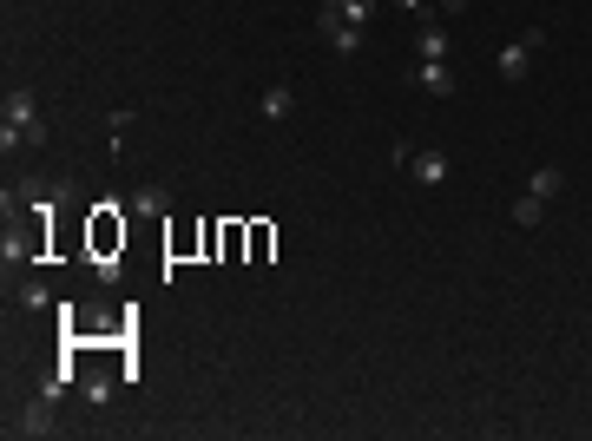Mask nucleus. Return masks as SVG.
Masks as SVG:
<instances>
[{"label":"nucleus","instance_id":"2","mask_svg":"<svg viewBox=\"0 0 592 441\" xmlns=\"http://www.w3.org/2000/svg\"><path fill=\"white\" fill-rule=\"evenodd\" d=\"M73 178H53V172H40V178H20L14 191H7V211H33V218H47V211H60V205H73Z\"/></svg>","mask_w":592,"mask_h":441},{"label":"nucleus","instance_id":"18","mask_svg":"<svg viewBox=\"0 0 592 441\" xmlns=\"http://www.w3.org/2000/svg\"><path fill=\"white\" fill-rule=\"evenodd\" d=\"M441 14H468V0H435Z\"/></svg>","mask_w":592,"mask_h":441},{"label":"nucleus","instance_id":"5","mask_svg":"<svg viewBox=\"0 0 592 441\" xmlns=\"http://www.w3.org/2000/svg\"><path fill=\"white\" fill-rule=\"evenodd\" d=\"M316 33H323V40L343 53V60H356V53H362V33H369V27L343 20V7H336V0H323V7H316Z\"/></svg>","mask_w":592,"mask_h":441},{"label":"nucleus","instance_id":"12","mask_svg":"<svg viewBox=\"0 0 592 441\" xmlns=\"http://www.w3.org/2000/svg\"><path fill=\"white\" fill-rule=\"evenodd\" d=\"M527 191H533V198H546V205H553V198H560V191H566V172H560V165H533Z\"/></svg>","mask_w":592,"mask_h":441},{"label":"nucleus","instance_id":"13","mask_svg":"<svg viewBox=\"0 0 592 441\" xmlns=\"http://www.w3.org/2000/svg\"><path fill=\"white\" fill-rule=\"evenodd\" d=\"M20 310H60V297H53L47 277H27V284H20Z\"/></svg>","mask_w":592,"mask_h":441},{"label":"nucleus","instance_id":"9","mask_svg":"<svg viewBox=\"0 0 592 441\" xmlns=\"http://www.w3.org/2000/svg\"><path fill=\"white\" fill-rule=\"evenodd\" d=\"M415 53H421V60H448V27L421 14L415 20Z\"/></svg>","mask_w":592,"mask_h":441},{"label":"nucleus","instance_id":"14","mask_svg":"<svg viewBox=\"0 0 592 441\" xmlns=\"http://www.w3.org/2000/svg\"><path fill=\"white\" fill-rule=\"evenodd\" d=\"M507 218H514L520 231H533V224L546 218V198H533V191H520V198H514V211H507Z\"/></svg>","mask_w":592,"mask_h":441},{"label":"nucleus","instance_id":"10","mask_svg":"<svg viewBox=\"0 0 592 441\" xmlns=\"http://www.w3.org/2000/svg\"><path fill=\"white\" fill-rule=\"evenodd\" d=\"M125 211H139V218H165V211H172V191L158 185V178H145L139 191H132V205Z\"/></svg>","mask_w":592,"mask_h":441},{"label":"nucleus","instance_id":"1","mask_svg":"<svg viewBox=\"0 0 592 441\" xmlns=\"http://www.w3.org/2000/svg\"><path fill=\"white\" fill-rule=\"evenodd\" d=\"M53 132H47V112H40V99H33V86H7V99H0V152H47Z\"/></svg>","mask_w":592,"mask_h":441},{"label":"nucleus","instance_id":"15","mask_svg":"<svg viewBox=\"0 0 592 441\" xmlns=\"http://www.w3.org/2000/svg\"><path fill=\"white\" fill-rule=\"evenodd\" d=\"M79 395H86V402H93V409H99V402H106V395H112V376H99V369H93V376H79Z\"/></svg>","mask_w":592,"mask_h":441},{"label":"nucleus","instance_id":"11","mask_svg":"<svg viewBox=\"0 0 592 441\" xmlns=\"http://www.w3.org/2000/svg\"><path fill=\"white\" fill-rule=\"evenodd\" d=\"M73 382H79V369H47V376H40V382H33V395H47V402H53V409H60V402H66V389H73Z\"/></svg>","mask_w":592,"mask_h":441},{"label":"nucleus","instance_id":"3","mask_svg":"<svg viewBox=\"0 0 592 441\" xmlns=\"http://www.w3.org/2000/svg\"><path fill=\"white\" fill-rule=\"evenodd\" d=\"M389 165H395V172H408L415 185H428V191L448 185V172H454V165H448L441 152H415L408 139H395V145H389Z\"/></svg>","mask_w":592,"mask_h":441},{"label":"nucleus","instance_id":"8","mask_svg":"<svg viewBox=\"0 0 592 441\" xmlns=\"http://www.w3.org/2000/svg\"><path fill=\"white\" fill-rule=\"evenodd\" d=\"M290 112H296V93L283 86V79H270L264 93H257V119H270V126H283Z\"/></svg>","mask_w":592,"mask_h":441},{"label":"nucleus","instance_id":"4","mask_svg":"<svg viewBox=\"0 0 592 441\" xmlns=\"http://www.w3.org/2000/svg\"><path fill=\"white\" fill-rule=\"evenodd\" d=\"M546 47V27H527L520 33V40H507V47L494 53V73L507 79V86H520V79H527V66H533V53Z\"/></svg>","mask_w":592,"mask_h":441},{"label":"nucleus","instance_id":"16","mask_svg":"<svg viewBox=\"0 0 592 441\" xmlns=\"http://www.w3.org/2000/svg\"><path fill=\"white\" fill-rule=\"evenodd\" d=\"M336 7H343V20H356V27H369L382 0H336Z\"/></svg>","mask_w":592,"mask_h":441},{"label":"nucleus","instance_id":"17","mask_svg":"<svg viewBox=\"0 0 592 441\" xmlns=\"http://www.w3.org/2000/svg\"><path fill=\"white\" fill-rule=\"evenodd\" d=\"M389 7H402L408 20H421V14H428V0H389Z\"/></svg>","mask_w":592,"mask_h":441},{"label":"nucleus","instance_id":"7","mask_svg":"<svg viewBox=\"0 0 592 441\" xmlns=\"http://www.w3.org/2000/svg\"><path fill=\"white\" fill-rule=\"evenodd\" d=\"M408 86H415V93H428V99H454V93H461V79H454L448 60H415Z\"/></svg>","mask_w":592,"mask_h":441},{"label":"nucleus","instance_id":"6","mask_svg":"<svg viewBox=\"0 0 592 441\" xmlns=\"http://www.w3.org/2000/svg\"><path fill=\"white\" fill-rule=\"evenodd\" d=\"M7 435H27V441H47V435H60V415H53V402L47 395H33L27 409L7 422Z\"/></svg>","mask_w":592,"mask_h":441}]
</instances>
